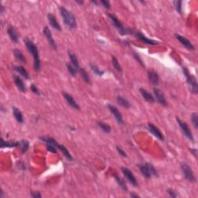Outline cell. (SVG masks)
<instances>
[{
	"label": "cell",
	"mask_w": 198,
	"mask_h": 198,
	"mask_svg": "<svg viewBox=\"0 0 198 198\" xmlns=\"http://www.w3.org/2000/svg\"><path fill=\"white\" fill-rule=\"evenodd\" d=\"M80 74L81 75V78L83 79V81H85V83L87 84H90L91 83V79L90 77H89L88 74L87 73V71L85 70H84L83 68H81L79 70Z\"/></svg>",
	"instance_id": "29"
},
{
	"label": "cell",
	"mask_w": 198,
	"mask_h": 198,
	"mask_svg": "<svg viewBox=\"0 0 198 198\" xmlns=\"http://www.w3.org/2000/svg\"><path fill=\"white\" fill-rule=\"evenodd\" d=\"M116 150H117V151L119 152V153L120 154L121 156H124V157L127 156L124 150H123L121 147H119V146H117V147H116Z\"/></svg>",
	"instance_id": "40"
},
{
	"label": "cell",
	"mask_w": 198,
	"mask_h": 198,
	"mask_svg": "<svg viewBox=\"0 0 198 198\" xmlns=\"http://www.w3.org/2000/svg\"><path fill=\"white\" fill-rule=\"evenodd\" d=\"M153 92H154V94H155V97L156 98L157 101L159 103H160L161 104H162V105H164V106H166L167 103H166V98H165L164 94H162V92L159 89L156 88H153Z\"/></svg>",
	"instance_id": "15"
},
{
	"label": "cell",
	"mask_w": 198,
	"mask_h": 198,
	"mask_svg": "<svg viewBox=\"0 0 198 198\" xmlns=\"http://www.w3.org/2000/svg\"><path fill=\"white\" fill-rule=\"evenodd\" d=\"M40 140H42L43 142H46L47 144H50V145H52V146H55V147L57 149V146L58 145H59V143H58L57 142L56 140L54 139H53V138H51V137H43V136H40Z\"/></svg>",
	"instance_id": "25"
},
{
	"label": "cell",
	"mask_w": 198,
	"mask_h": 198,
	"mask_svg": "<svg viewBox=\"0 0 198 198\" xmlns=\"http://www.w3.org/2000/svg\"><path fill=\"white\" fill-rule=\"evenodd\" d=\"M60 15H61L62 18H63L64 23L67 26H69L71 29H74V28L77 27L76 19L71 12H70V11L67 10L65 8L60 7Z\"/></svg>",
	"instance_id": "2"
},
{
	"label": "cell",
	"mask_w": 198,
	"mask_h": 198,
	"mask_svg": "<svg viewBox=\"0 0 198 198\" xmlns=\"http://www.w3.org/2000/svg\"><path fill=\"white\" fill-rule=\"evenodd\" d=\"M139 91H140L141 95L143 97V98H144L146 101L150 103H153L155 101V98H154V97L153 96V94H152L150 92L148 91L147 90H146V89L144 88H140L139 89Z\"/></svg>",
	"instance_id": "20"
},
{
	"label": "cell",
	"mask_w": 198,
	"mask_h": 198,
	"mask_svg": "<svg viewBox=\"0 0 198 198\" xmlns=\"http://www.w3.org/2000/svg\"><path fill=\"white\" fill-rule=\"evenodd\" d=\"M175 37L177 38V40L180 42L181 44H182L184 47H185L187 49V50H190V51H194V46L191 43V42L188 39H187L184 36H181L180 34H176L175 35Z\"/></svg>",
	"instance_id": "8"
},
{
	"label": "cell",
	"mask_w": 198,
	"mask_h": 198,
	"mask_svg": "<svg viewBox=\"0 0 198 198\" xmlns=\"http://www.w3.org/2000/svg\"><path fill=\"white\" fill-rule=\"evenodd\" d=\"M29 142L27 140H22L20 142V148H21V150H22V153H26L27 150H28V149H29Z\"/></svg>",
	"instance_id": "33"
},
{
	"label": "cell",
	"mask_w": 198,
	"mask_h": 198,
	"mask_svg": "<svg viewBox=\"0 0 198 198\" xmlns=\"http://www.w3.org/2000/svg\"><path fill=\"white\" fill-rule=\"evenodd\" d=\"M148 128L150 130V131L153 134V135L155 137H156L157 139H159V140L163 141L164 140V136L163 134L159 131L158 128H157L156 126H155L154 125H153L152 123H149L148 124Z\"/></svg>",
	"instance_id": "11"
},
{
	"label": "cell",
	"mask_w": 198,
	"mask_h": 198,
	"mask_svg": "<svg viewBox=\"0 0 198 198\" xmlns=\"http://www.w3.org/2000/svg\"><path fill=\"white\" fill-rule=\"evenodd\" d=\"M47 19H48L49 23L51 24V26L53 27V28H54V29H55L56 30H57V31L61 30V27H60V23H58L57 20V18H56V16H54V15L50 13V14L47 15Z\"/></svg>",
	"instance_id": "14"
},
{
	"label": "cell",
	"mask_w": 198,
	"mask_h": 198,
	"mask_svg": "<svg viewBox=\"0 0 198 198\" xmlns=\"http://www.w3.org/2000/svg\"><path fill=\"white\" fill-rule=\"evenodd\" d=\"M191 122L194 125L195 128H198V115L196 112H193L192 115H191Z\"/></svg>",
	"instance_id": "36"
},
{
	"label": "cell",
	"mask_w": 198,
	"mask_h": 198,
	"mask_svg": "<svg viewBox=\"0 0 198 198\" xmlns=\"http://www.w3.org/2000/svg\"><path fill=\"white\" fill-rule=\"evenodd\" d=\"M76 2H78V3H79V4H83V2H82V1H81V2H80V1H78V0H76Z\"/></svg>",
	"instance_id": "48"
},
{
	"label": "cell",
	"mask_w": 198,
	"mask_h": 198,
	"mask_svg": "<svg viewBox=\"0 0 198 198\" xmlns=\"http://www.w3.org/2000/svg\"><path fill=\"white\" fill-rule=\"evenodd\" d=\"M90 67H91V69L92 70V71H93V72H94L96 75H97V76L104 75V71L101 70H100V68L97 67V65L94 64V63H91Z\"/></svg>",
	"instance_id": "31"
},
{
	"label": "cell",
	"mask_w": 198,
	"mask_h": 198,
	"mask_svg": "<svg viewBox=\"0 0 198 198\" xmlns=\"http://www.w3.org/2000/svg\"><path fill=\"white\" fill-rule=\"evenodd\" d=\"M115 181L117 182V184H119V186L122 189L124 190H127V186H126V184L122 179L119 177V176H117V175H115Z\"/></svg>",
	"instance_id": "30"
},
{
	"label": "cell",
	"mask_w": 198,
	"mask_h": 198,
	"mask_svg": "<svg viewBox=\"0 0 198 198\" xmlns=\"http://www.w3.org/2000/svg\"><path fill=\"white\" fill-rule=\"evenodd\" d=\"M136 36L138 39L142 41L143 43H146V44H150V45H156V44H159V42L156 41V40H151V39H149V38L146 37L144 34H142V32H136Z\"/></svg>",
	"instance_id": "16"
},
{
	"label": "cell",
	"mask_w": 198,
	"mask_h": 198,
	"mask_svg": "<svg viewBox=\"0 0 198 198\" xmlns=\"http://www.w3.org/2000/svg\"><path fill=\"white\" fill-rule=\"evenodd\" d=\"M112 65H113L114 68L115 69V70H117L118 72H122V67H121V65L119 64V60H118L115 57H112Z\"/></svg>",
	"instance_id": "34"
},
{
	"label": "cell",
	"mask_w": 198,
	"mask_h": 198,
	"mask_svg": "<svg viewBox=\"0 0 198 198\" xmlns=\"http://www.w3.org/2000/svg\"><path fill=\"white\" fill-rule=\"evenodd\" d=\"M63 97H64L65 100H66V101L67 102V104H68L70 107H72V108H74V109H77V110L80 109V106L78 105V104L76 102V101L74 100V97L70 95V94H68L67 92H63Z\"/></svg>",
	"instance_id": "13"
},
{
	"label": "cell",
	"mask_w": 198,
	"mask_h": 198,
	"mask_svg": "<svg viewBox=\"0 0 198 198\" xmlns=\"http://www.w3.org/2000/svg\"><path fill=\"white\" fill-rule=\"evenodd\" d=\"M181 169H182V171L184 173V177L186 178V180H187L189 182L191 183L196 182V177L194 176V173L192 171V169L187 163L184 162V163L181 164Z\"/></svg>",
	"instance_id": "5"
},
{
	"label": "cell",
	"mask_w": 198,
	"mask_h": 198,
	"mask_svg": "<svg viewBox=\"0 0 198 198\" xmlns=\"http://www.w3.org/2000/svg\"><path fill=\"white\" fill-rule=\"evenodd\" d=\"M108 109L110 110V112H112V113L114 115L116 122H117L119 124L122 125L124 122H123L122 115L121 112H119V110L116 107H115L114 105H112V104H108Z\"/></svg>",
	"instance_id": "9"
},
{
	"label": "cell",
	"mask_w": 198,
	"mask_h": 198,
	"mask_svg": "<svg viewBox=\"0 0 198 198\" xmlns=\"http://www.w3.org/2000/svg\"><path fill=\"white\" fill-rule=\"evenodd\" d=\"M167 193H169V195L171 196V197H177V196H178V195L176 193V192H175V191L172 189H168Z\"/></svg>",
	"instance_id": "42"
},
{
	"label": "cell",
	"mask_w": 198,
	"mask_h": 198,
	"mask_svg": "<svg viewBox=\"0 0 198 198\" xmlns=\"http://www.w3.org/2000/svg\"><path fill=\"white\" fill-rule=\"evenodd\" d=\"M122 172L125 177L129 181L131 185H133L134 187H138V185H139L138 181H137L136 178H135L134 174L130 169H128V168L126 167H122Z\"/></svg>",
	"instance_id": "6"
},
{
	"label": "cell",
	"mask_w": 198,
	"mask_h": 198,
	"mask_svg": "<svg viewBox=\"0 0 198 198\" xmlns=\"http://www.w3.org/2000/svg\"><path fill=\"white\" fill-rule=\"evenodd\" d=\"M177 122H178L179 125H180V128H181V130H182L183 133L184 134V135H185V136L187 137L188 139H190V141H193V134H192L191 131L190 130L189 126L186 124L185 122H184L183 121H181L180 119H179L178 118L177 119Z\"/></svg>",
	"instance_id": "7"
},
{
	"label": "cell",
	"mask_w": 198,
	"mask_h": 198,
	"mask_svg": "<svg viewBox=\"0 0 198 198\" xmlns=\"http://www.w3.org/2000/svg\"><path fill=\"white\" fill-rule=\"evenodd\" d=\"M173 4L175 5V8L179 13H182V2L181 1H174Z\"/></svg>",
	"instance_id": "37"
},
{
	"label": "cell",
	"mask_w": 198,
	"mask_h": 198,
	"mask_svg": "<svg viewBox=\"0 0 198 198\" xmlns=\"http://www.w3.org/2000/svg\"><path fill=\"white\" fill-rule=\"evenodd\" d=\"M134 57L135 58V59H136V60L137 61H139V63H140L141 65H142V66H144V63H143V62H142V60H141V58H140V57L139 56V55H138V54H136V53H135L134 52Z\"/></svg>",
	"instance_id": "43"
},
{
	"label": "cell",
	"mask_w": 198,
	"mask_h": 198,
	"mask_svg": "<svg viewBox=\"0 0 198 198\" xmlns=\"http://www.w3.org/2000/svg\"><path fill=\"white\" fill-rule=\"evenodd\" d=\"M148 79L150 81V83L154 86H156L159 85V77L157 72L154 71V70H149L148 71Z\"/></svg>",
	"instance_id": "12"
},
{
	"label": "cell",
	"mask_w": 198,
	"mask_h": 198,
	"mask_svg": "<svg viewBox=\"0 0 198 198\" xmlns=\"http://www.w3.org/2000/svg\"><path fill=\"white\" fill-rule=\"evenodd\" d=\"M117 101L119 104H120L121 106L124 107L125 108H130L131 106V104L130 103L128 102V101L126 98H125L124 97H122V96H119L117 97Z\"/></svg>",
	"instance_id": "28"
},
{
	"label": "cell",
	"mask_w": 198,
	"mask_h": 198,
	"mask_svg": "<svg viewBox=\"0 0 198 198\" xmlns=\"http://www.w3.org/2000/svg\"><path fill=\"white\" fill-rule=\"evenodd\" d=\"M13 79H14V82L15 84H16V87L18 88V89L20 91L24 92V93L26 92L27 90H26V88L25 84H24L23 81L19 76L15 75L14 77H13Z\"/></svg>",
	"instance_id": "19"
},
{
	"label": "cell",
	"mask_w": 198,
	"mask_h": 198,
	"mask_svg": "<svg viewBox=\"0 0 198 198\" xmlns=\"http://www.w3.org/2000/svg\"><path fill=\"white\" fill-rule=\"evenodd\" d=\"M31 196H32V197H34V198H40V197H41V194L38 193V192H32V193H31Z\"/></svg>",
	"instance_id": "44"
},
{
	"label": "cell",
	"mask_w": 198,
	"mask_h": 198,
	"mask_svg": "<svg viewBox=\"0 0 198 198\" xmlns=\"http://www.w3.org/2000/svg\"><path fill=\"white\" fill-rule=\"evenodd\" d=\"M108 17L110 18V20H112V23H113L114 26H115V28H117L118 30L119 31L122 35H125V34H129L131 33V31L130 29H125V27H123L122 23H121L120 20L113 14H108Z\"/></svg>",
	"instance_id": "4"
},
{
	"label": "cell",
	"mask_w": 198,
	"mask_h": 198,
	"mask_svg": "<svg viewBox=\"0 0 198 198\" xmlns=\"http://www.w3.org/2000/svg\"><path fill=\"white\" fill-rule=\"evenodd\" d=\"M67 53H68V56H69V57H70V61H71V64H72L73 66H74V67L78 70V72H79V70H80V69H81V67H80V66H79V63H78V58H77V57L75 56V54H72V53L70 52V51H68Z\"/></svg>",
	"instance_id": "22"
},
{
	"label": "cell",
	"mask_w": 198,
	"mask_h": 198,
	"mask_svg": "<svg viewBox=\"0 0 198 198\" xmlns=\"http://www.w3.org/2000/svg\"><path fill=\"white\" fill-rule=\"evenodd\" d=\"M57 149L59 150H60V151L62 152V153L63 154V156H64L66 158L68 159L69 161H71L73 159L72 156H71V155H70V153H69V151L67 150V149L66 147H65L63 145H58L57 146Z\"/></svg>",
	"instance_id": "27"
},
{
	"label": "cell",
	"mask_w": 198,
	"mask_h": 198,
	"mask_svg": "<svg viewBox=\"0 0 198 198\" xmlns=\"http://www.w3.org/2000/svg\"><path fill=\"white\" fill-rule=\"evenodd\" d=\"M13 115H14L16 120L19 123H23V114L20 112V110L19 108H13Z\"/></svg>",
	"instance_id": "26"
},
{
	"label": "cell",
	"mask_w": 198,
	"mask_h": 198,
	"mask_svg": "<svg viewBox=\"0 0 198 198\" xmlns=\"http://www.w3.org/2000/svg\"><path fill=\"white\" fill-rule=\"evenodd\" d=\"M47 150L51 152V153H57V148L55 147V146H52V145L47 144Z\"/></svg>",
	"instance_id": "39"
},
{
	"label": "cell",
	"mask_w": 198,
	"mask_h": 198,
	"mask_svg": "<svg viewBox=\"0 0 198 198\" xmlns=\"http://www.w3.org/2000/svg\"><path fill=\"white\" fill-rule=\"evenodd\" d=\"M190 151H191V153H193V155H194V156L196 157V149H192V150L190 149Z\"/></svg>",
	"instance_id": "45"
},
{
	"label": "cell",
	"mask_w": 198,
	"mask_h": 198,
	"mask_svg": "<svg viewBox=\"0 0 198 198\" xmlns=\"http://www.w3.org/2000/svg\"><path fill=\"white\" fill-rule=\"evenodd\" d=\"M101 3L102 4V5L105 8V9H110L111 5H110V2H108V1H106V0H101Z\"/></svg>",
	"instance_id": "41"
},
{
	"label": "cell",
	"mask_w": 198,
	"mask_h": 198,
	"mask_svg": "<svg viewBox=\"0 0 198 198\" xmlns=\"http://www.w3.org/2000/svg\"><path fill=\"white\" fill-rule=\"evenodd\" d=\"M30 89H31V91H32V93H34L35 94H37V95H40V90L37 88V87H36L35 85H31Z\"/></svg>",
	"instance_id": "38"
},
{
	"label": "cell",
	"mask_w": 198,
	"mask_h": 198,
	"mask_svg": "<svg viewBox=\"0 0 198 198\" xmlns=\"http://www.w3.org/2000/svg\"><path fill=\"white\" fill-rule=\"evenodd\" d=\"M20 146V142H13V141H5L3 139H1L0 147L2 149L4 148H14L18 147Z\"/></svg>",
	"instance_id": "18"
},
{
	"label": "cell",
	"mask_w": 198,
	"mask_h": 198,
	"mask_svg": "<svg viewBox=\"0 0 198 198\" xmlns=\"http://www.w3.org/2000/svg\"><path fill=\"white\" fill-rule=\"evenodd\" d=\"M97 125H98L99 127L101 128V129L104 132H105V133H110V132H111L112 128H111L110 125H108L106 123L102 122H99L97 123Z\"/></svg>",
	"instance_id": "32"
},
{
	"label": "cell",
	"mask_w": 198,
	"mask_h": 198,
	"mask_svg": "<svg viewBox=\"0 0 198 198\" xmlns=\"http://www.w3.org/2000/svg\"><path fill=\"white\" fill-rule=\"evenodd\" d=\"M43 34L45 35L47 41H48L49 44L51 45V47L54 49V51H57V47L56 43H55V41H54V38H53L52 32H51V31L50 30V29H49L48 27L46 26L45 28L43 29Z\"/></svg>",
	"instance_id": "10"
},
{
	"label": "cell",
	"mask_w": 198,
	"mask_h": 198,
	"mask_svg": "<svg viewBox=\"0 0 198 198\" xmlns=\"http://www.w3.org/2000/svg\"><path fill=\"white\" fill-rule=\"evenodd\" d=\"M15 70H16V72L19 73L22 77H23L25 79H29V73L27 72V70L24 68L23 66H16L14 67Z\"/></svg>",
	"instance_id": "23"
},
{
	"label": "cell",
	"mask_w": 198,
	"mask_h": 198,
	"mask_svg": "<svg viewBox=\"0 0 198 198\" xmlns=\"http://www.w3.org/2000/svg\"><path fill=\"white\" fill-rule=\"evenodd\" d=\"M183 70H184V74L185 75L186 78H187V82L190 91L193 93V94H197L198 85L197 81H196V78H195L194 76L191 75L190 74V71L187 67H184Z\"/></svg>",
	"instance_id": "3"
},
{
	"label": "cell",
	"mask_w": 198,
	"mask_h": 198,
	"mask_svg": "<svg viewBox=\"0 0 198 198\" xmlns=\"http://www.w3.org/2000/svg\"><path fill=\"white\" fill-rule=\"evenodd\" d=\"M139 170H140L141 173H142L143 176H144L147 179H150L152 177V173L151 171H150V167L148 166V162L145 164H140L139 165Z\"/></svg>",
	"instance_id": "17"
},
{
	"label": "cell",
	"mask_w": 198,
	"mask_h": 198,
	"mask_svg": "<svg viewBox=\"0 0 198 198\" xmlns=\"http://www.w3.org/2000/svg\"><path fill=\"white\" fill-rule=\"evenodd\" d=\"M13 53H14V56L17 60H19L20 62H22V63H26V59L25 57L23 56V53H22L19 49H15Z\"/></svg>",
	"instance_id": "24"
},
{
	"label": "cell",
	"mask_w": 198,
	"mask_h": 198,
	"mask_svg": "<svg viewBox=\"0 0 198 198\" xmlns=\"http://www.w3.org/2000/svg\"><path fill=\"white\" fill-rule=\"evenodd\" d=\"M0 8H1V10H0V12L2 13L4 12V6L2 5V4H1V6H0Z\"/></svg>",
	"instance_id": "47"
},
{
	"label": "cell",
	"mask_w": 198,
	"mask_h": 198,
	"mask_svg": "<svg viewBox=\"0 0 198 198\" xmlns=\"http://www.w3.org/2000/svg\"><path fill=\"white\" fill-rule=\"evenodd\" d=\"M24 43H25L27 49H28V51L32 54L33 60H34V63H33L34 70L36 71H39L40 70V60L37 47L35 45L32 40H29L27 38L24 40Z\"/></svg>",
	"instance_id": "1"
},
{
	"label": "cell",
	"mask_w": 198,
	"mask_h": 198,
	"mask_svg": "<svg viewBox=\"0 0 198 198\" xmlns=\"http://www.w3.org/2000/svg\"><path fill=\"white\" fill-rule=\"evenodd\" d=\"M130 196H131V197H139V195H137V194H133V193H131V194H130Z\"/></svg>",
	"instance_id": "46"
},
{
	"label": "cell",
	"mask_w": 198,
	"mask_h": 198,
	"mask_svg": "<svg viewBox=\"0 0 198 198\" xmlns=\"http://www.w3.org/2000/svg\"><path fill=\"white\" fill-rule=\"evenodd\" d=\"M7 32H8V34H9V37H10V39L12 41L14 42V43H17V42H18V40H19L18 34H17L16 31L15 30V29L13 28V26H10L8 27Z\"/></svg>",
	"instance_id": "21"
},
{
	"label": "cell",
	"mask_w": 198,
	"mask_h": 198,
	"mask_svg": "<svg viewBox=\"0 0 198 198\" xmlns=\"http://www.w3.org/2000/svg\"><path fill=\"white\" fill-rule=\"evenodd\" d=\"M67 70H68L69 74L72 76V77H75L77 73L78 72V70H77L72 64H67Z\"/></svg>",
	"instance_id": "35"
}]
</instances>
